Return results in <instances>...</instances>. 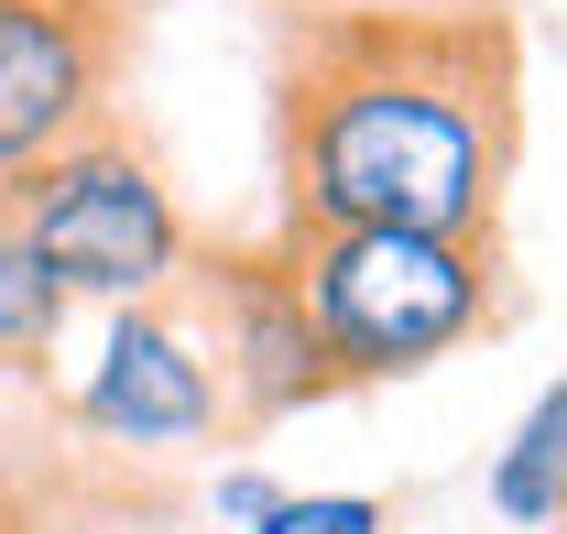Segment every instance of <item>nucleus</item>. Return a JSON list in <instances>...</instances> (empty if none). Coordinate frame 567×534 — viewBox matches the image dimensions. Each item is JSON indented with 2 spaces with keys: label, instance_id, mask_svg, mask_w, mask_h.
Wrapping results in <instances>:
<instances>
[{
  "label": "nucleus",
  "instance_id": "1a4fd4ad",
  "mask_svg": "<svg viewBox=\"0 0 567 534\" xmlns=\"http://www.w3.org/2000/svg\"><path fill=\"white\" fill-rule=\"evenodd\" d=\"M251 534H393V502H371V491H284Z\"/></svg>",
  "mask_w": 567,
  "mask_h": 534
},
{
  "label": "nucleus",
  "instance_id": "20e7f679",
  "mask_svg": "<svg viewBox=\"0 0 567 534\" xmlns=\"http://www.w3.org/2000/svg\"><path fill=\"white\" fill-rule=\"evenodd\" d=\"M164 306H175V317L197 328V349H208L218 403H229V437H274V425H295L306 403L339 393L328 338H317L306 295H295V263H284L274 240H186Z\"/></svg>",
  "mask_w": 567,
  "mask_h": 534
},
{
  "label": "nucleus",
  "instance_id": "7ed1b4c3",
  "mask_svg": "<svg viewBox=\"0 0 567 534\" xmlns=\"http://www.w3.org/2000/svg\"><path fill=\"white\" fill-rule=\"evenodd\" d=\"M0 207L33 240V263L55 273L66 306H142V295L175 284L186 240H197L186 207H175V186H164V164L121 121L66 142V153H44L33 175H11Z\"/></svg>",
  "mask_w": 567,
  "mask_h": 534
},
{
  "label": "nucleus",
  "instance_id": "39448f33",
  "mask_svg": "<svg viewBox=\"0 0 567 534\" xmlns=\"http://www.w3.org/2000/svg\"><path fill=\"white\" fill-rule=\"evenodd\" d=\"M110 99H121V11L0 0V186L66 142L110 132L121 121Z\"/></svg>",
  "mask_w": 567,
  "mask_h": 534
},
{
  "label": "nucleus",
  "instance_id": "ddd939ff",
  "mask_svg": "<svg viewBox=\"0 0 567 534\" xmlns=\"http://www.w3.org/2000/svg\"><path fill=\"white\" fill-rule=\"evenodd\" d=\"M11 524H22V513H11V491H0V534H11Z\"/></svg>",
  "mask_w": 567,
  "mask_h": 534
},
{
  "label": "nucleus",
  "instance_id": "9b49d317",
  "mask_svg": "<svg viewBox=\"0 0 567 534\" xmlns=\"http://www.w3.org/2000/svg\"><path fill=\"white\" fill-rule=\"evenodd\" d=\"M284 11H502V0H284Z\"/></svg>",
  "mask_w": 567,
  "mask_h": 534
},
{
  "label": "nucleus",
  "instance_id": "f8f14e48",
  "mask_svg": "<svg viewBox=\"0 0 567 534\" xmlns=\"http://www.w3.org/2000/svg\"><path fill=\"white\" fill-rule=\"evenodd\" d=\"M66 11H142V0H66Z\"/></svg>",
  "mask_w": 567,
  "mask_h": 534
},
{
  "label": "nucleus",
  "instance_id": "4468645a",
  "mask_svg": "<svg viewBox=\"0 0 567 534\" xmlns=\"http://www.w3.org/2000/svg\"><path fill=\"white\" fill-rule=\"evenodd\" d=\"M11 534H22V524H11Z\"/></svg>",
  "mask_w": 567,
  "mask_h": 534
},
{
  "label": "nucleus",
  "instance_id": "f03ea898",
  "mask_svg": "<svg viewBox=\"0 0 567 534\" xmlns=\"http://www.w3.org/2000/svg\"><path fill=\"white\" fill-rule=\"evenodd\" d=\"M295 263V295L328 338L339 393L360 382H404L425 360L470 349L513 317V273L502 240H436V229H317V240H274Z\"/></svg>",
  "mask_w": 567,
  "mask_h": 534
},
{
  "label": "nucleus",
  "instance_id": "0eeeda50",
  "mask_svg": "<svg viewBox=\"0 0 567 534\" xmlns=\"http://www.w3.org/2000/svg\"><path fill=\"white\" fill-rule=\"evenodd\" d=\"M55 338H66V295H55V273L33 263V240L0 207V371L11 382H44L55 371Z\"/></svg>",
  "mask_w": 567,
  "mask_h": 534
},
{
  "label": "nucleus",
  "instance_id": "f257e3e1",
  "mask_svg": "<svg viewBox=\"0 0 567 534\" xmlns=\"http://www.w3.org/2000/svg\"><path fill=\"white\" fill-rule=\"evenodd\" d=\"M513 164H524L513 11H284L274 240L317 229L502 240Z\"/></svg>",
  "mask_w": 567,
  "mask_h": 534
},
{
  "label": "nucleus",
  "instance_id": "9d476101",
  "mask_svg": "<svg viewBox=\"0 0 567 534\" xmlns=\"http://www.w3.org/2000/svg\"><path fill=\"white\" fill-rule=\"evenodd\" d=\"M274 502H284V491L262 480V469H229V480H218V513H229V524H262Z\"/></svg>",
  "mask_w": 567,
  "mask_h": 534
},
{
  "label": "nucleus",
  "instance_id": "423d86ee",
  "mask_svg": "<svg viewBox=\"0 0 567 534\" xmlns=\"http://www.w3.org/2000/svg\"><path fill=\"white\" fill-rule=\"evenodd\" d=\"M76 425H99L110 448H208V437H229L208 349L164 295L110 306V338H99V360L76 382Z\"/></svg>",
  "mask_w": 567,
  "mask_h": 534
},
{
  "label": "nucleus",
  "instance_id": "6e6552de",
  "mask_svg": "<svg viewBox=\"0 0 567 534\" xmlns=\"http://www.w3.org/2000/svg\"><path fill=\"white\" fill-rule=\"evenodd\" d=\"M492 502L513 524H567V382L535 393V414L513 425V448L492 459Z\"/></svg>",
  "mask_w": 567,
  "mask_h": 534
}]
</instances>
